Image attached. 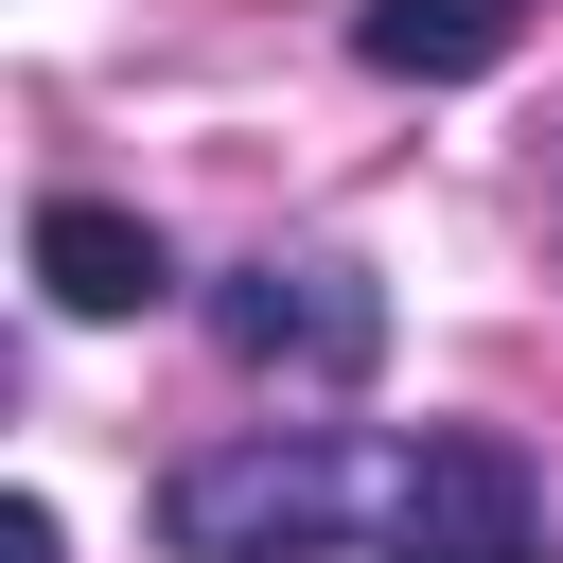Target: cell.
Returning a JSON list of instances; mask_svg holds the SVG:
<instances>
[{
    "mask_svg": "<svg viewBox=\"0 0 563 563\" xmlns=\"http://www.w3.org/2000/svg\"><path fill=\"white\" fill-rule=\"evenodd\" d=\"M352 510H387V493H369V457H352L334 422L194 440V457L158 475V545H176V563H317Z\"/></svg>",
    "mask_w": 563,
    "mask_h": 563,
    "instance_id": "1",
    "label": "cell"
},
{
    "mask_svg": "<svg viewBox=\"0 0 563 563\" xmlns=\"http://www.w3.org/2000/svg\"><path fill=\"white\" fill-rule=\"evenodd\" d=\"M211 334H229L246 369H282V387H369V352H387V282H369L352 246H264V264L211 282Z\"/></svg>",
    "mask_w": 563,
    "mask_h": 563,
    "instance_id": "2",
    "label": "cell"
},
{
    "mask_svg": "<svg viewBox=\"0 0 563 563\" xmlns=\"http://www.w3.org/2000/svg\"><path fill=\"white\" fill-rule=\"evenodd\" d=\"M387 563H545V475L493 422H422L387 457Z\"/></svg>",
    "mask_w": 563,
    "mask_h": 563,
    "instance_id": "3",
    "label": "cell"
},
{
    "mask_svg": "<svg viewBox=\"0 0 563 563\" xmlns=\"http://www.w3.org/2000/svg\"><path fill=\"white\" fill-rule=\"evenodd\" d=\"M35 282H53L70 317H158V299H176V246H158L141 211H106V194H53V211H35Z\"/></svg>",
    "mask_w": 563,
    "mask_h": 563,
    "instance_id": "4",
    "label": "cell"
},
{
    "mask_svg": "<svg viewBox=\"0 0 563 563\" xmlns=\"http://www.w3.org/2000/svg\"><path fill=\"white\" fill-rule=\"evenodd\" d=\"M352 53L387 88H475L528 53V0H352Z\"/></svg>",
    "mask_w": 563,
    "mask_h": 563,
    "instance_id": "5",
    "label": "cell"
},
{
    "mask_svg": "<svg viewBox=\"0 0 563 563\" xmlns=\"http://www.w3.org/2000/svg\"><path fill=\"white\" fill-rule=\"evenodd\" d=\"M0 563H53V510H35V493L0 510Z\"/></svg>",
    "mask_w": 563,
    "mask_h": 563,
    "instance_id": "6",
    "label": "cell"
}]
</instances>
